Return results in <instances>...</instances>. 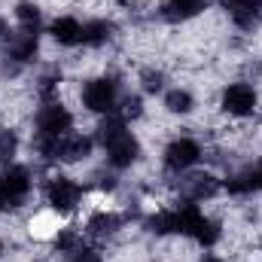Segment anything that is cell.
I'll use <instances>...</instances> for the list:
<instances>
[{
  "instance_id": "4316f807",
  "label": "cell",
  "mask_w": 262,
  "mask_h": 262,
  "mask_svg": "<svg viewBox=\"0 0 262 262\" xmlns=\"http://www.w3.org/2000/svg\"><path fill=\"white\" fill-rule=\"evenodd\" d=\"M0 40H6V28H3V21H0Z\"/></svg>"
},
{
  "instance_id": "d4e9b609",
  "label": "cell",
  "mask_w": 262,
  "mask_h": 262,
  "mask_svg": "<svg viewBox=\"0 0 262 262\" xmlns=\"http://www.w3.org/2000/svg\"><path fill=\"white\" fill-rule=\"evenodd\" d=\"M76 262H101V259H98V256H92V253H82Z\"/></svg>"
},
{
  "instance_id": "5bb4252c",
  "label": "cell",
  "mask_w": 262,
  "mask_h": 262,
  "mask_svg": "<svg viewBox=\"0 0 262 262\" xmlns=\"http://www.w3.org/2000/svg\"><path fill=\"white\" fill-rule=\"evenodd\" d=\"M149 232L156 235H180V216H177V207L174 210H159L149 216Z\"/></svg>"
},
{
  "instance_id": "7a4b0ae2",
  "label": "cell",
  "mask_w": 262,
  "mask_h": 262,
  "mask_svg": "<svg viewBox=\"0 0 262 262\" xmlns=\"http://www.w3.org/2000/svg\"><path fill=\"white\" fill-rule=\"evenodd\" d=\"M70 125H73V116L61 101H46L37 113V137H49V140L64 137Z\"/></svg>"
},
{
  "instance_id": "83f0119b",
  "label": "cell",
  "mask_w": 262,
  "mask_h": 262,
  "mask_svg": "<svg viewBox=\"0 0 262 262\" xmlns=\"http://www.w3.org/2000/svg\"><path fill=\"white\" fill-rule=\"evenodd\" d=\"M3 207H6V204H3V201H0V210H3Z\"/></svg>"
},
{
  "instance_id": "ba28073f",
  "label": "cell",
  "mask_w": 262,
  "mask_h": 262,
  "mask_svg": "<svg viewBox=\"0 0 262 262\" xmlns=\"http://www.w3.org/2000/svg\"><path fill=\"white\" fill-rule=\"evenodd\" d=\"M37 49H40V31H28V28H21L18 34H12V37L6 40V52H9V58L18 61V64L34 61Z\"/></svg>"
},
{
  "instance_id": "9a60e30c",
  "label": "cell",
  "mask_w": 262,
  "mask_h": 262,
  "mask_svg": "<svg viewBox=\"0 0 262 262\" xmlns=\"http://www.w3.org/2000/svg\"><path fill=\"white\" fill-rule=\"evenodd\" d=\"M192 238H195L201 247H213L220 238H223V229H220V223L216 220H210V216H198V223H195V229H192Z\"/></svg>"
},
{
  "instance_id": "277c9868",
  "label": "cell",
  "mask_w": 262,
  "mask_h": 262,
  "mask_svg": "<svg viewBox=\"0 0 262 262\" xmlns=\"http://www.w3.org/2000/svg\"><path fill=\"white\" fill-rule=\"evenodd\" d=\"M31 192V174L21 165H9L6 171H0V201L6 207H18Z\"/></svg>"
},
{
  "instance_id": "e0dca14e",
  "label": "cell",
  "mask_w": 262,
  "mask_h": 262,
  "mask_svg": "<svg viewBox=\"0 0 262 262\" xmlns=\"http://www.w3.org/2000/svg\"><path fill=\"white\" fill-rule=\"evenodd\" d=\"M186 186H189V198H192V201L213 198L216 192H220V180H216L213 174H198V177H192Z\"/></svg>"
},
{
  "instance_id": "4fadbf2b",
  "label": "cell",
  "mask_w": 262,
  "mask_h": 262,
  "mask_svg": "<svg viewBox=\"0 0 262 262\" xmlns=\"http://www.w3.org/2000/svg\"><path fill=\"white\" fill-rule=\"evenodd\" d=\"M113 37V21L107 18H95L89 25H82V43L85 46H107Z\"/></svg>"
},
{
  "instance_id": "ffe728a7",
  "label": "cell",
  "mask_w": 262,
  "mask_h": 262,
  "mask_svg": "<svg viewBox=\"0 0 262 262\" xmlns=\"http://www.w3.org/2000/svg\"><path fill=\"white\" fill-rule=\"evenodd\" d=\"M226 189H229L232 195H247V192L256 189V180H253L250 171H241V174H235V177L226 180Z\"/></svg>"
},
{
  "instance_id": "7402d4cb",
  "label": "cell",
  "mask_w": 262,
  "mask_h": 262,
  "mask_svg": "<svg viewBox=\"0 0 262 262\" xmlns=\"http://www.w3.org/2000/svg\"><path fill=\"white\" fill-rule=\"evenodd\" d=\"M140 113H143V104H140V98H137V95H128V98L122 101V113H119V116L128 122V119H137Z\"/></svg>"
},
{
  "instance_id": "484cf974",
  "label": "cell",
  "mask_w": 262,
  "mask_h": 262,
  "mask_svg": "<svg viewBox=\"0 0 262 262\" xmlns=\"http://www.w3.org/2000/svg\"><path fill=\"white\" fill-rule=\"evenodd\" d=\"M201 262H223V259H220V256H204Z\"/></svg>"
},
{
  "instance_id": "5b68a950",
  "label": "cell",
  "mask_w": 262,
  "mask_h": 262,
  "mask_svg": "<svg viewBox=\"0 0 262 262\" xmlns=\"http://www.w3.org/2000/svg\"><path fill=\"white\" fill-rule=\"evenodd\" d=\"M220 104H223V110L229 116H250L256 110V104H259V95H256V89L250 82H232V85L223 89Z\"/></svg>"
},
{
  "instance_id": "30bf717a",
  "label": "cell",
  "mask_w": 262,
  "mask_h": 262,
  "mask_svg": "<svg viewBox=\"0 0 262 262\" xmlns=\"http://www.w3.org/2000/svg\"><path fill=\"white\" fill-rule=\"evenodd\" d=\"M49 34L58 46H79L82 43V25L73 15H61L49 25Z\"/></svg>"
},
{
  "instance_id": "cb8c5ba5",
  "label": "cell",
  "mask_w": 262,
  "mask_h": 262,
  "mask_svg": "<svg viewBox=\"0 0 262 262\" xmlns=\"http://www.w3.org/2000/svg\"><path fill=\"white\" fill-rule=\"evenodd\" d=\"M250 174H253V180H256V189H262V162L256 168H250Z\"/></svg>"
},
{
  "instance_id": "6da1fadb",
  "label": "cell",
  "mask_w": 262,
  "mask_h": 262,
  "mask_svg": "<svg viewBox=\"0 0 262 262\" xmlns=\"http://www.w3.org/2000/svg\"><path fill=\"white\" fill-rule=\"evenodd\" d=\"M82 104H85V110H92V113H113L116 110V104H119V82L113 79V76H98V79H92V82H85V89H82Z\"/></svg>"
},
{
  "instance_id": "d6986e66",
  "label": "cell",
  "mask_w": 262,
  "mask_h": 262,
  "mask_svg": "<svg viewBox=\"0 0 262 262\" xmlns=\"http://www.w3.org/2000/svg\"><path fill=\"white\" fill-rule=\"evenodd\" d=\"M15 18H18V25L21 28H28V31H40V18H43V12H40V6L37 3H18L15 6Z\"/></svg>"
},
{
  "instance_id": "8992f818",
  "label": "cell",
  "mask_w": 262,
  "mask_h": 262,
  "mask_svg": "<svg viewBox=\"0 0 262 262\" xmlns=\"http://www.w3.org/2000/svg\"><path fill=\"white\" fill-rule=\"evenodd\" d=\"M198 159H201V143L192 140V137H177V140H171L168 149H165V168L174 171V174L189 171Z\"/></svg>"
},
{
  "instance_id": "f1b7e54d",
  "label": "cell",
  "mask_w": 262,
  "mask_h": 262,
  "mask_svg": "<svg viewBox=\"0 0 262 262\" xmlns=\"http://www.w3.org/2000/svg\"><path fill=\"white\" fill-rule=\"evenodd\" d=\"M0 253H3V244H0Z\"/></svg>"
},
{
  "instance_id": "7c38bea8",
  "label": "cell",
  "mask_w": 262,
  "mask_h": 262,
  "mask_svg": "<svg viewBox=\"0 0 262 262\" xmlns=\"http://www.w3.org/2000/svg\"><path fill=\"white\" fill-rule=\"evenodd\" d=\"M119 226H122V216L107 213V210H98V213H92V216H89L85 232H89V235H95V238H113V235L119 232Z\"/></svg>"
},
{
  "instance_id": "ac0fdd59",
  "label": "cell",
  "mask_w": 262,
  "mask_h": 262,
  "mask_svg": "<svg viewBox=\"0 0 262 262\" xmlns=\"http://www.w3.org/2000/svg\"><path fill=\"white\" fill-rule=\"evenodd\" d=\"M165 107L171 110V113H192L195 110V98H192V92H186V89H171L168 95H165Z\"/></svg>"
},
{
  "instance_id": "8fae6325",
  "label": "cell",
  "mask_w": 262,
  "mask_h": 262,
  "mask_svg": "<svg viewBox=\"0 0 262 262\" xmlns=\"http://www.w3.org/2000/svg\"><path fill=\"white\" fill-rule=\"evenodd\" d=\"M207 6V0H168L162 6V15L168 21H189Z\"/></svg>"
},
{
  "instance_id": "9c48e42d",
  "label": "cell",
  "mask_w": 262,
  "mask_h": 262,
  "mask_svg": "<svg viewBox=\"0 0 262 262\" xmlns=\"http://www.w3.org/2000/svg\"><path fill=\"white\" fill-rule=\"evenodd\" d=\"M223 9L232 15V21L244 31H253L262 18V0H220Z\"/></svg>"
},
{
  "instance_id": "3957f363",
  "label": "cell",
  "mask_w": 262,
  "mask_h": 262,
  "mask_svg": "<svg viewBox=\"0 0 262 262\" xmlns=\"http://www.w3.org/2000/svg\"><path fill=\"white\" fill-rule=\"evenodd\" d=\"M46 201H49V207H52L55 213H73V210L79 207V201H82V189H79V183H73L70 177L55 174V177H49V183H46Z\"/></svg>"
},
{
  "instance_id": "44dd1931",
  "label": "cell",
  "mask_w": 262,
  "mask_h": 262,
  "mask_svg": "<svg viewBox=\"0 0 262 262\" xmlns=\"http://www.w3.org/2000/svg\"><path fill=\"white\" fill-rule=\"evenodd\" d=\"M18 149V134L12 128H0V162H9Z\"/></svg>"
},
{
  "instance_id": "2e32d148",
  "label": "cell",
  "mask_w": 262,
  "mask_h": 262,
  "mask_svg": "<svg viewBox=\"0 0 262 262\" xmlns=\"http://www.w3.org/2000/svg\"><path fill=\"white\" fill-rule=\"evenodd\" d=\"M55 247L64 253V256H82V253H89L85 250V244H82V235L76 232V229H61L58 235H55Z\"/></svg>"
},
{
  "instance_id": "52a82bcc",
  "label": "cell",
  "mask_w": 262,
  "mask_h": 262,
  "mask_svg": "<svg viewBox=\"0 0 262 262\" xmlns=\"http://www.w3.org/2000/svg\"><path fill=\"white\" fill-rule=\"evenodd\" d=\"M104 149H107V162L113 165V168H131L137 159H140V140L131 134L128 128L119 131L116 137H110L107 143H104Z\"/></svg>"
},
{
  "instance_id": "603a6c76",
  "label": "cell",
  "mask_w": 262,
  "mask_h": 262,
  "mask_svg": "<svg viewBox=\"0 0 262 262\" xmlns=\"http://www.w3.org/2000/svg\"><path fill=\"white\" fill-rule=\"evenodd\" d=\"M162 85H165V76H162L159 70H146V73H143V89H146V92L156 95V92H162Z\"/></svg>"
}]
</instances>
